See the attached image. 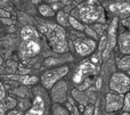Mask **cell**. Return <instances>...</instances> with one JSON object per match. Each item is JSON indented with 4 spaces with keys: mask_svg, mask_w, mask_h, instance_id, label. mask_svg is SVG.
I'll return each instance as SVG.
<instances>
[{
    "mask_svg": "<svg viewBox=\"0 0 130 115\" xmlns=\"http://www.w3.org/2000/svg\"><path fill=\"white\" fill-rule=\"evenodd\" d=\"M98 72V65L94 64L91 61H86L81 62L79 64V66L76 67L75 72H74L73 76H72V81L74 84L80 86L85 80H87L88 78H90V75H95Z\"/></svg>",
    "mask_w": 130,
    "mask_h": 115,
    "instance_id": "277c9868",
    "label": "cell"
},
{
    "mask_svg": "<svg viewBox=\"0 0 130 115\" xmlns=\"http://www.w3.org/2000/svg\"><path fill=\"white\" fill-rule=\"evenodd\" d=\"M123 111L126 113L130 112V91L124 95V102H123Z\"/></svg>",
    "mask_w": 130,
    "mask_h": 115,
    "instance_id": "ffe728a7",
    "label": "cell"
},
{
    "mask_svg": "<svg viewBox=\"0 0 130 115\" xmlns=\"http://www.w3.org/2000/svg\"><path fill=\"white\" fill-rule=\"evenodd\" d=\"M52 115H70V114L63 106H61L59 104H56L54 107H53Z\"/></svg>",
    "mask_w": 130,
    "mask_h": 115,
    "instance_id": "d6986e66",
    "label": "cell"
},
{
    "mask_svg": "<svg viewBox=\"0 0 130 115\" xmlns=\"http://www.w3.org/2000/svg\"><path fill=\"white\" fill-rule=\"evenodd\" d=\"M69 23L74 30H78V31H85L86 26H83V25L81 24L75 17H73V16H70L69 17Z\"/></svg>",
    "mask_w": 130,
    "mask_h": 115,
    "instance_id": "ac0fdd59",
    "label": "cell"
},
{
    "mask_svg": "<svg viewBox=\"0 0 130 115\" xmlns=\"http://www.w3.org/2000/svg\"><path fill=\"white\" fill-rule=\"evenodd\" d=\"M41 50L39 41H23L20 46V56L22 58H32Z\"/></svg>",
    "mask_w": 130,
    "mask_h": 115,
    "instance_id": "52a82bcc",
    "label": "cell"
},
{
    "mask_svg": "<svg viewBox=\"0 0 130 115\" xmlns=\"http://www.w3.org/2000/svg\"><path fill=\"white\" fill-rule=\"evenodd\" d=\"M70 67L67 65L55 67L53 70L46 71L40 78V82L45 89H52L58 81H61L65 75L69 73Z\"/></svg>",
    "mask_w": 130,
    "mask_h": 115,
    "instance_id": "3957f363",
    "label": "cell"
},
{
    "mask_svg": "<svg viewBox=\"0 0 130 115\" xmlns=\"http://www.w3.org/2000/svg\"><path fill=\"white\" fill-rule=\"evenodd\" d=\"M92 114H94V106L87 105L86 108L83 109V115H92Z\"/></svg>",
    "mask_w": 130,
    "mask_h": 115,
    "instance_id": "cb8c5ba5",
    "label": "cell"
},
{
    "mask_svg": "<svg viewBox=\"0 0 130 115\" xmlns=\"http://www.w3.org/2000/svg\"><path fill=\"white\" fill-rule=\"evenodd\" d=\"M118 43H119V50L123 55H130V30L122 32L118 36Z\"/></svg>",
    "mask_w": 130,
    "mask_h": 115,
    "instance_id": "4fadbf2b",
    "label": "cell"
},
{
    "mask_svg": "<svg viewBox=\"0 0 130 115\" xmlns=\"http://www.w3.org/2000/svg\"><path fill=\"white\" fill-rule=\"evenodd\" d=\"M21 36L23 41H38L39 33L34 27L32 26H24L21 31Z\"/></svg>",
    "mask_w": 130,
    "mask_h": 115,
    "instance_id": "5bb4252c",
    "label": "cell"
},
{
    "mask_svg": "<svg viewBox=\"0 0 130 115\" xmlns=\"http://www.w3.org/2000/svg\"><path fill=\"white\" fill-rule=\"evenodd\" d=\"M101 82H102V80H101V79L97 80V88H99V87H101Z\"/></svg>",
    "mask_w": 130,
    "mask_h": 115,
    "instance_id": "83f0119b",
    "label": "cell"
},
{
    "mask_svg": "<svg viewBox=\"0 0 130 115\" xmlns=\"http://www.w3.org/2000/svg\"><path fill=\"white\" fill-rule=\"evenodd\" d=\"M39 31L46 36L48 45L53 51L57 54H64L67 51L69 45H67L66 32L63 26H61L59 24L45 23L39 26Z\"/></svg>",
    "mask_w": 130,
    "mask_h": 115,
    "instance_id": "6da1fadb",
    "label": "cell"
},
{
    "mask_svg": "<svg viewBox=\"0 0 130 115\" xmlns=\"http://www.w3.org/2000/svg\"><path fill=\"white\" fill-rule=\"evenodd\" d=\"M5 106H6V109H13L14 107L16 106V100L10 97L6 98V100H5Z\"/></svg>",
    "mask_w": 130,
    "mask_h": 115,
    "instance_id": "7402d4cb",
    "label": "cell"
},
{
    "mask_svg": "<svg viewBox=\"0 0 130 115\" xmlns=\"http://www.w3.org/2000/svg\"><path fill=\"white\" fill-rule=\"evenodd\" d=\"M66 91L67 86L64 81H58L54 87L52 88V98L56 104L64 103L66 99Z\"/></svg>",
    "mask_w": 130,
    "mask_h": 115,
    "instance_id": "8fae6325",
    "label": "cell"
},
{
    "mask_svg": "<svg viewBox=\"0 0 130 115\" xmlns=\"http://www.w3.org/2000/svg\"><path fill=\"white\" fill-rule=\"evenodd\" d=\"M74 47H75V51L80 56H88V55L92 54L95 51V49L97 47V43H96V40H94V39L85 38V39H80V40L75 41Z\"/></svg>",
    "mask_w": 130,
    "mask_h": 115,
    "instance_id": "9c48e42d",
    "label": "cell"
},
{
    "mask_svg": "<svg viewBox=\"0 0 130 115\" xmlns=\"http://www.w3.org/2000/svg\"><path fill=\"white\" fill-rule=\"evenodd\" d=\"M121 23H122V25H123L124 27H127L128 30H130V16H128L127 18H123Z\"/></svg>",
    "mask_w": 130,
    "mask_h": 115,
    "instance_id": "484cf974",
    "label": "cell"
},
{
    "mask_svg": "<svg viewBox=\"0 0 130 115\" xmlns=\"http://www.w3.org/2000/svg\"><path fill=\"white\" fill-rule=\"evenodd\" d=\"M118 67L120 70H129L130 71V55H126L124 57L118 61Z\"/></svg>",
    "mask_w": 130,
    "mask_h": 115,
    "instance_id": "2e32d148",
    "label": "cell"
},
{
    "mask_svg": "<svg viewBox=\"0 0 130 115\" xmlns=\"http://www.w3.org/2000/svg\"><path fill=\"white\" fill-rule=\"evenodd\" d=\"M124 95L117 92H108L105 98V109L107 112H117L123 108Z\"/></svg>",
    "mask_w": 130,
    "mask_h": 115,
    "instance_id": "ba28073f",
    "label": "cell"
},
{
    "mask_svg": "<svg viewBox=\"0 0 130 115\" xmlns=\"http://www.w3.org/2000/svg\"><path fill=\"white\" fill-rule=\"evenodd\" d=\"M6 115H25V114H23V112H21V111H18V109H9L8 112H7V114Z\"/></svg>",
    "mask_w": 130,
    "mask_h": 115,
    "instance_id": "d4e9b609",
    "label": "cell"
},
{
    "mask_svg": "<svg viewBox=\"0 0 130 115\" xmlns=\"http://www.w3.org/2000/svg\"><path fill=\"white\" fill-rule=\"evenodd\" d=\"M2 63H4V59H2V57L1 56H0V65H1V64Z\"/></svg>",
    "mask_w": 130,
    "mask_h": 115,
    "instance_id": "f546056e",
    "label": "cell"
},
{
    "mask_svg": "<svg viewBox=\"0 0 130 115\" xmlns=\"http://www.w3.org/2000/svg\"><path fill=\"white\" fill-rule=\"evenodd\" d=\"M78 13L86 24L105 22V13L98 0H86L78 7Z\"/></svg>",
    "mask_w": 130,
    "mask_h": 115,
    "instance_id": "7a4b0ae2",
    "label": "cell"
},
{
    "mask_svg": "<svg viewBox=\"0 0 130 115\" xmlns=\"http://www.w3.org/2000/svg\"><path fill=\"white\" fill-rule=\"evenodd\" d=\"M9 15H10V14L7 13V11H5V10H0V16H1V17L6 18V17H8Z\"/></svg>",
    "mask_w": 130,
    "mask_h": 115,
    "instance_id": "4316f807",
    "label": "cell"
},
{
    "mask_svg": "<svg viewBox=\"0 0 130 115\" xmlns=\"http://www.w3.org/2000/svg\"><path fill=\"white\" fill-rule=\"evenodd\" d=\"M69 17H70V16L67 15L65 11L61 10V11H58V13H57L56 20H57V22H58V24L61 25V26H66V25L70 24V23H69Z\"/></svg>",
    "mask_w": 130,
    "mask_h": 115,
    "instance_id": "e0dca14e",
    "label": "cell"
},
{
    "mask_svg": "<svg viewBox=\"0 0 130 115\" xmlns=\"http://www.w3.org/2000/svg\"><path fill=\"white\" fill-rule=\"evenodd\" d=\"M110 11L121 18H127L130 15V4L128 2H114L110 5Z\"/></svg>",
    "mask_w": 130,
    "mask_h": 115,
    "instance_id": "7c38bea8",
    "label": "cell"
},
{
    "mask_svg": "<svg viewBox=\"0 0 130 115\" xmlns=\"http://www.w3.org/2000/svg\"><path fill=\"white\" fill-rule=\"evenodd\" d=\"M21 80H22L23 83L27 84V86H31V84H34L36 82H38V78H36V76H24Z\"/></svg>",
    "mask_w": 130,
    "mask_h": 115,
    "instance_id": "44dd1931",
    "label": "cell"
},
{
    "mask_svg": "<svg viewBox=\"0 0 130 115\" xmlns=\"http://www.w3.org/2000/svg\"><path fill=\"white\" fill-rule=\"evenodd\" d=\"M38 10L43 17H53L55 15V10L53 9V7L48 6V5H40Z\"/></svg>",
    "mask_w": 130,
    "mask_h": 115,
    "instance_id": "9a60e30c",
    "label": "cell"
},
{
    "mask_svg": "<svg viewBox=\"0 0 130 115\" xmlns=\"http://www.w3.org/2000/svg\"><path fill=\"white\" fill-rule=\"evenodd\" d=\"M110 88L120 95H126L130 91V76L122 72H115L110 79Z\"/></svg>",
    "mask_w": 130,
    "mask_h": 115,
    "instance_id": "5b68a950",
    "label": "cell"
},
{
    "mask_svg": "<svg viewBox=\"0 0 130 115\" xmlns=\"http://www.w3.org/2000/svg\"><path fill=\"white\" fill-rule=\"evenodd\" d=\"M46 112V100L41 93H37L30 108L25 112V115H43Z\"/></svg>",
    "mask_w": 130,
    "mask_h": 115,
    "instance_id": "30bf717a",
    "label": "cell"
},
{
    "mask_svg": "<svg viewBox=\"0 0 130 115\" xmlns=\"http://www.w3.org/2000/svg\"><path fill=\"white\" fill-rule=\"evenodd\" d=\"M7 2V0H0V6H2V5H5Z\"/></svg>",
    "mask_w": 130,
    "mask_h": 115,
    "instance_id": "f1b7e54d",
    "label": "cell"
},
{
    "mask_svg": "<svg viewBox=\"0 0 130 115\" xmlns=\"http://www.w3.org/2000/svg\"><path fill=\"white\" fill-rule=\"evenodd\" d=\"M85 31H86V33H87L88 35L91 36V39H94V40H97V39H98V34L95 32V30L92 29V27L86 26V27H85Z\"/></svg>",
    "mask_w": 130,
    "mask_h": 115,
    "instance_id": "603a6c76",
    "label": "cell"
},
{
    "mask_svg": "<svg viewBox=\"0 0 130 115\" xmlns=\"http://www.w3.org/2000/svg\"><path fill=\"white\" fill-rule=\"evenodd\" d=\"M118 17L113 18V21L111 22V24L108 25V32H107V43H106V47L103 51V56L102 59L106 61L110 56L111 51L113 50V48L115 47V43H117V26H118Z\"/></svg>",
    "mask_w": 130,
    "mask_h": 115,
    "instance_id": "8992f818",
    "label": "cell"
}]
</instances>
